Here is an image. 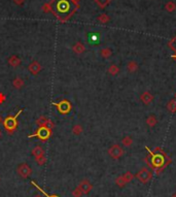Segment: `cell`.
I'll return each instance as SVG.
<instances>
[{"instance_id": "6da1fadb", "label": "cell", "mask_w": 176, "mask_h": 197, "mask_svg": "<svg viewBox=\"0 0 176 197\" xmlns=\"http://www.w3.org/2000/svg\"><path fill=\"white\" fill-rule=\"evenodd\" d=\"M49 5L51 11L60 22L68 21L80 7L73 0H52Z\"/></svg>"}, {"instance_id": "7a4b0ae2", "label": "cell", "mask_w": 176, "mask_h": 197, "mask_svg": "<svg viewBox=\"0 0 176 197\" xmlns=\"http://www.w3.org/2000/svg\"><path fill=\"white\" fill-rule=\"evenodd\" d=\"M22 113H23V110H20L17 113V115H14V116H13V117L8 116L5 118V119H3L2 125H3L4 129L7 131L8 134H10V135L14 134V130H16L18 127V117H19Z\"/></svg>"}, {"instance_id": "3957f363", "label": "cell", "mask_w": 176, "mask_h": 197, "mask_svg": "<svg viewBox=\"0 0 176 197\" xmlns=\"http://www.w3.org/2000/svg\"><path fill=\"white\" fill-rule=\"evenodd\" d=\"M51 136H52V129H49L48 127H45V126H41V127L38 128L35 133H32L30 135H28L29 139H32V137H37L38 139L42 140V142L48 140Z\"/></svg>"}, {"instance_id": "277c9868", "label": "cell", "mask_w": 176, "mask_h": 197, "mask_svg": "<svg viewBox=\"0 0 176 197\" xmlns=\"http://www.w3.org/2000/svg\"><path fill=\"white\" fill-rule=\"evenodd\" d=\"M53 104H54L55 107H57L58 111L62 115H68L72 110L71 103H70L68 100H66V99H63V100L59 102H53Z\"/></svg>"}, {"instance_id": "5b68a950", "label": "cell", "mask_w": 176, "mask_h": 197, "mask_svg": "<svg viewBox=\"0 0 176 197\" xmlns=\"http://www.w3.org/2000/svg\"><path fill=\"white\" fill-rule=\"evenodd\" d=\"M136 179L140 182V183L146 184L152 179V172L149 171L147 168L144 167V168H141L136 173Z\"/></svg>"}, {"instance_id": "8992f818", "label": "cell", "mask_w": 176, "mask_h": 197, "mask_svg": "<svg viewBox=\"0 0 176 197\" xmlns=\"http://www.w3.org/2000/svg\"><path fill=\"white\" fill-rule=\"evenodd\" d=\"M125 154L124 149L119 145H113L108 149V155L110 156L112 159H119Z\"/></svg>"}, {"instance_id": "52a82bcc", "label": "cell", "mask_w": 176, "mask_h": 197, "mask_svg": "<svg viewBox=\"0 0 176 197\" xmlns=\"http://www.w3.org/2000/svg\"><path fill=\"white\" fill-rule=\"evenodd\" d=\"M17 172L21 178L23 179H28L29 176L31 175L32 169L30 168V166L28 165L27 163H21L19 164V166L17 167Z\"/></svg>"}, {"instance_id": "ba28073f", "label": "cell", "mask_w": 176, "mask_h": 197, "mask_svg": "<svg viewBox=\"0 0 176 197\" xmlns=\"http://www.w3.org/2000/svg\"><path fill=\"white\" fill-rule=\"evenodd\" d=\"M78 189H80L81 192H83L84 195H87V194H89L91 191L93 189V185L90 183L89 180H87V179H84V180H81L80 185H78Z\"/></svg>"}, {"instance_id": "9c48e42d", "label": "cell", "mask_w": 176, "mask_h": 197, "mask_svg": "<svg viewBox=\"0 0 176 197\" xmlns=\"http://www.w3.org/2000/svg\"><path fill=\"white\" fill-rule=\"evenodd\" d=\"M36 124L39 126V127L45 126V127H48L49 129H53V128H54V126H55L54 123H53L51 120L48 119V118L45 117V116H41V117L38 118V119L36 120Z\"/></svg>"}, {"instance_id": "30bf717a", "label": "cell", "mask_w": 176, "mask_h": 197, "mask_svg": "<svg viewBox=\"0 0 176 197\" xmlns=\"http://www.w3.org/2000/svg\"><path fill=\"white\" fill-rule=\"evenodd\" d=\"M41 69H42L41 64H40L39 62H37V61H32V62L29 64V66H28L29 72H30L31 74H33V75H37L38 73L40 72V70H41Z\"/></svg>"}, {"instance_id": "8fae6325", "label": "cell", "mask_w": 176, "mask_h": 197, "mask_svg": "<svg viewBox=\"0 0 176 197\" xmlns=\"http://www.w3.org/2000/svg\"><path fill=\"white\" fill-rule=\"evenodd\" d=\"M140 99H141L142 103H144L145 105H148L151 104L152 100H154V95H151V93L148 92V91H145V92H143L141 94V96H140Z\"/></svg>"}, {"instance_id": "7c38bea8", "label": "cell", "mask_w": 176, "mask_h": 197, "mask_svg": "<svg viewBox=\"0 0 176 197\" xmlns=\"http://www.w3.org/2000/svg\"><path fill=\"white\" fill-rule=\"evenodd\" d=\"M31 153H32V155H33V157L35 158V159H38V158L45 156V150H43V148H41L40 146H36L35 148H33Z\"/></svg>"}, {"instance_id": "4fadbf2b", "label": "cell", "mask_w": 176, "mask_h": 197, "mask_svg": "<svg viewBox=\"0 0 176 197\" xmlns=\"http://www.w3.org/2000/svg\"><path fill=\"white\" fill-rule=\"evenodd\" d=\"M21 63H22L21 59L16 55H13L8 58V64H10L11 67H19L21 65Z\"/></svg>"}, {"instance_id": "5bb4252c", "label": "cell", "mask_w": 176, "mask_h": 197, "mask_svg": "<svg viewBox=\"0 0 176 197\" xmlns=\"http://www.w3.org/2000/svg\"><path fill=\"white\" fill-rule=\"evenodd\" d=\"M72 50H73V52L76 53V54L80 55V54H83V53L84 52V50H86V48H84V46L81 42H77L74 46H73Z\"/></svg>"}, {"instance_id": "9a60e30c", "label": "cell", "mask_w": 176, "mask_h": 197, "mask_svg": "<svg viewBox=\"0 0 176 197\" xmlns=\"http://www.w3.org/2000/svg\"><path fill=\"white\" fill-rule=\"evenodd\" d=\"M158 123V120H157V117L154 116V115H149L147 117V119H146V124H147L149 127H154L155 125H157Z\"/></svg>"}, {"instance_id": "2e32d148", "label": "cell", "mask_w": 176, "mask_h": 197, "mask_svg": "<svg viewBox=\"0 0 176 197\" xmlns=\"http://www.w3.org/2000/svg\"><path fill=\"white\" fill-rule=\"evenodd\" d=\"M24 84L25 82L21 78H16L13 81V86L16 88V89H21V88H23V86H24Z\"/></svg>"}, {"instance_id": "e0dca14e", "label": "cell", "mask_w": 176, "mask_h": 197, "mask_svg": "<svg viewBox=\"0 0 176 197\" xmlns=\"http://www.w3.org/2000/svg\"><path fill=\"white\" fill-rule=\"evenodd\" d=\"M152 163H154V166H161L164 163V157L161 155H155L152 158Z\"/></svg>"}, {"instance_id": "ac0fdd59", "label": "cell", "mask_w": 176, "mask_h": 197, "mask_svg": "<svg viewBox=\"0 0 176 197\" xmlns=\"http://www.w3.org/2000/svg\"><path fill=\"white\" fill-rule=\"evenodd\" d=\"M167 110L170 113H176V99H171L168 103H167Z\"/></svg>"}, {"instance_id": "d6986e66", "label": "cell", "mask_w": 176, "mask_h": 197, "mask_svg": "<svg viewBox=\"0 0 176 197\" xmlns=\"http://www.w3.org/2000/svg\"><path fill=\"white\" fill-rule=\"evenodd\" d=\"M127 69H128V71H130V72H135L137 69H138V64L135 62V61H130V62H128V64H127Z\"/></svg>"}, {"instance_id": "ffe728a7", "label": "cell", "mask_w": 176, "mask_h": 197, "mask_svg": "<svg viewBox=\"0 0 176 197\" xmlns=\"http://www.w3.org/2000/svg\"><path fill=\"white\" fill-rule=\"evenodd\" d=\"M119 72V66L115 65V64H111L109 66V68H108V73L111 75H116Z\"/></svg>"}, {"instance_id": "44dd1931", "label": "cell", "mask_w": 176, "mask_h": 197, "mask_svg": "<svg viewBox=\"0 0 176 197\" xmlns=\"http://www.w3.org/2000/svg\"><path fill=\"white\" fill-rule=\"evenodd\" d=\"M100 55H101L104 59H108L111 55H112V51H111V50H110L109 48L102 49L101 52H100Z\"/></svg>"}, {"instance_id": "7402d4cb", "label": "cell", "mask_w": 176, "mask_h": 197, "mask_svg": "<svg viewBox=\"0 0 176 197\" xmlns=\"http://www.w3.org/2000/svg\"><path fill=\"white\" fill-rule=\"evenodd\" d=\"M115 184H116V186H119V188H123L127 185V183H126V181H125V179L123 175L117 176V178L115 179Z\"/></svg>"}, {"instance_id": "603a6c76", "label": "cell", "mask_w": 176, "mask_h": 197, "mask_svg": "<svg viewBox=\"0 0 176 197\" xmlns=\"http://www.w3.org/2000/svg\"><path fill=\"white\" fill-rule=\"evenodd\" d=\"M122 143L124 147H131L133 145V139L131 136H125L124 139H122Z\"/></svg>"}, {"instance_id": "cb8c5ba5", "label": "cell", "mask_w": 176, "mask_h": 197, "mask_svg": "<svg viewBox=\"0 0 176 197\" xmlns=\"http://www.w3.org/2000/svg\"><path fill=\"white\" fill-rule=\"evenodd\" d=\"M94 1H95L96 3L98 4L99 7L104 8V7H106L107 5L109 4L111 1H112V0H94Z\"/></svg>"}, {"instance_id": "d4e9b609", "label": "cell", "mask_w": 176, "mask_h": 197, "mask_svg": "<svg viewBox=\"0 0 176 197\" xmlns=\"http://www.w3.org/2000/svg\"><path fill=\"white\" fill-rule=\"evenodd\" d=\"M83 127H81V125L80 124H76L73 126V128H72V133L74 134V135H80L81 134V132H83Z\"/></svg>"}, {"instance_id": "484cf974", "label": "cell", "mask_w": 176, "mask_h": 197, "mask_svg": "<svg viewBox=\"0 0 176 197\" xmlns=\"http://www.w3.org/2000/svg\"><path fill=\"white\" fill-rule=\"evenodd\" d=\"M166 10L169 11V13H173L176 10V4L173 1H169L166 3Z\"/></svg>"}, {"instance_id": "4316f807", "label": "cell", "mask_w": 176, "mask_h": 197, "mask_svg": "<svg viewBox=\"0 0 176 197\" xmlns=\"http://www.w3.org/2000/svg\"><path fill=\"white\" fill-rule=\"evenodd\" d=\"M31 184L33 185V186H35V187H36L37 189L39 190L40 192H41V193H42L43 195H45V197H59L58 195H55V194H53V195H49V194H48V193H45V190H43V189H41V188H40L39 186H38V185H37L36 183H35L34 181H32V182H31Z\"/></svg>"}, {"instance_id": "83f0119b", "label": "cell", "mask_w": 176, "mask_h": 197, "mask_svg": "<svg viewBox=\"0 0 176 197\" xmlns=\"http://www.w3.org/2000/svg\"><path fill=\"white\" fill-rule=\"evenodd\" d=\"M109 17L107 16V14H100V16L98 17V21L102 23V24H106V23L109 22Z\"/></svg>"}, {"instance_id": "f1b7e54d", "label": "cell", "mask_w": 176, "mask_h": 197, "mask_svg": "<svg viewBox=\"0 0 176 197\" xmlns=\"http://www.w3.org/2000/svg\"><path fill=\"white\" fill-rule=\"evenodd\" d=\"M123 176H124V179H125V181H126V183H130V182L133 180L134 179V175H133V173H132L131 171H127V172H125L124 175H123Z\"/></svg>"}, {"instance_id": "f546056e", "label": "cell", "mask_w": 176, "mask_h": 197, "mask_svg": "<svg viewBox=\"0 0 176 197\" xmlns=\"http://www.w3.org/2000/svg\"><path fill=\"white\" fill-rule=\"evenodd\" d=\"M71 194H72V196H73V197H81V196L84 195L83 192H81V191H80V189H78V187H77V188H75V189L72 191V193H71Z\"/></svg>"}, {"instance_id": "4dcf8cb0", "label": "cell", "mask_w": 176, "mask_h": 197, "mask_svg": "<svg viewBox=\"0 0 176 197\" xmlns=\"http://www.w3.org/2000/svg\"><path fill=\"white\" fill-rule=\"evenodd\" d=\"M36 160V162L38 165H45V162H46V158H45V156H42V157H40V158H38V159H35Z\"/></svg>"}, {"instance_id": "1f68e13d", "label": "cell", "mask_w": 176, "mask_h": 197, "mask_svg": "<svg viewBox=\"0 0 176 197\" xmlns=\"http://www.w3.org/2000/svg\"><path fill=\"white\" fill-rule=\"evenodd\" d=\"M5 100H6V97H5V95L3 93H0V104H2L3 102H5Z\"/></svg>"}, {"instance_id": "d6a6232c", "label": "cell", "mask_w": 176, "mask_h": 197, "mask_svg": "<svg viewBox=\"0 0 176 197\" xmlns=\"http://www.w3.org/2000/svg\"><path fill=\"white\" fill-rule=\"evenodd\" d=\"M43 11H45V13H49V11H51V7H49V3H45V5H43Z\"/></svg>"}, {"instance_id": "836d02e7", "label": "cell", "mask_w": 176, "mask_h": 197, "mask_svg": "<svg viewBox=\"0 0 176 197\" xmlns=\"http://www.w3.org/2000/svg\"><path fill=\"white\" fill-rule=\"evenodd\" d=\"M13 1H14V4H17V5H22V4L26 1V0H13Z\"/></svg>"}, {"instance_id": "e575fe53", "label": "cell", "mask_w": 176, "mask_h": 197, "mask_svg": "<svg viewBox=\"0 0 176 197\" xmlns=\"http://www.w3.org/2000/svg\"><path fill=\"white\" fill-rule=\"evenodd\" d=\"M3 123V119H2V117L0 116V124H2Z\"/></svg>"}, {"instance_id": "d590c367", "label": "cell", "mask_w": 176, "mask_h": 197, "mask_svg": "<svg viewBox=\"0 0 176 197\" xmlns=\"http://www.w3.org/2000/svg\"><path fill=\"white\" fill-rule=\"evenodd\" d=\"M1 137H2V131L0 130V139H1Z\"/></svg>"}, {"instance_id": "8d00e7d4", "label": "cell", "mask_w": 176, "mask_h": 197, "mask_svg": "<svg viewBox=\"0 0 176 197\" xmlns=\"http://www.w3.org/2000/svg\"><path fill=\"white\" fill-rule=\"evenodd\" d=\"M171 197H176V193H174V194H173V195H172Z\"/></svg>"}, {"instance_id": "74e56055", "label": "cell", "mask_w": 176, "mask_h": 197, "mask_svg": "<svg viewBox=\"0 0 176 197\" xmlns=\"http://www.w3.org/2000/svg\"><path fill=\"white\" fill-rule=\"evenodd\" d=\"M35 197H43V196H41V195H37V196H35Z\"/></svg>"}, {"instance_id": "f35d334b", "label": "cell", "mask_w": 176, "mask_h": 197, "mask_svg": "<svg viewBox=\"0 0 176 197\" xmlns=\"http://www.w3.org/2000/svg\"><path fill=\"white\" fill-rule=\"evenodd\" d=\"M174 99H176V93H175V98Z\"/></svg>"}]
</instances>
